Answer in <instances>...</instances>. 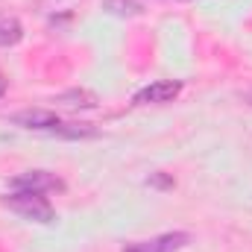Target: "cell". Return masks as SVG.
<instances>
[{"instance_id": "cell-1", "label": "cell", "mask_w": 252, "mask_h": 252, "mask_svg": "<svg viewBox=\"0 0 252 252\" xmlns=\"http://www.w3.org/2000/svg\"><path fill=\"white\" fill-rule=\"evenodd\" d=\"M9 211H15L18 217L24 220H32V223H53L56 220V211L50 205L47 196L41 193H32V190H12L9 196L0 199Z\"/></svg>"}, {"instance_id": "cell-2", "label": "cell", "mask_w": 252, "mask_h": 252, "mask_svg": "<svg viewBox=\"0 0 252 252\" xmlns=\"http://www.w3.org/2000/svg\"><path fill=\"white\" fill-rule=\"evenodd\" d=\"M12 190H32V193H47V190H64V182L50 173V170H27V173H18L12 182Z\"/></svg>"}, {"instance_id": "cell-3", "label": "cell", "mask_w": 252, "mask_h": 252, "mask_svg": "<svg viewBox=\"0 0 252 252\" xmlns=\"http://www.w3.org/2000/svg\"><path fill=\"white\" fill-rule=\"evenodd\" d=\"M179 91H182V82H179V79H158V82H150L147 88H141V91L132 97V103H135V106L170 103V100L179 97Z\"/></svg>"}, {"instance_id": "cell-4", "label": "cell", "mask_w": 252, "mask_h": 252, "mask_svg": "<svg viewBox=\"0 0 252 252\" xmlns=\"http://www.w3.org/2000/svg\"><path fill=\"white\" fill-rule=\"evenodd\" d=\"M9 121L21 129H35V132H56L62 126L59 115L47 109H24V112H15Z\"/></svg>"}, {"instance_id": "cell-5", "label": "cell", "mask_w": 252, "mask_h": 252, "mask_svg": "<svg viewBox=\"0 0 252 252\" xmlns=\"http://www.w3.org/2000/svg\"><path fill=\"white\" fill-rule=\"evenodd\" d=\"M190 244L188 232H167V235H158V238H150V241H135L124 247V252H176L182 247Z\"/></svg>"}, {"instance_id": "cell-6", "label": "cell", "mask_w": 252, "mask_h": 252, "mask_svg": "<svg viewBox=\"0 0 252 252\" xmlns=\"http://www.w3.org/2000/svg\"><path fill=\"white\" fill-rule=\"evenodd\" d=\"M24 38V27L15 15H0V47H15Z\"/></svg>"}, {"instance_id": "cell-7", "label": "cell", "mask_w": 252, "mask_h": 252, "mask_svg": "<svg viewBox=\"0 0 252 252\" xmlns=\"http://www.w3.org/2000/svg\"><path fill=\"white\" fill-rule=\"evenodd\" d=\"M59 103L64 106H73V109H97V94L94 91H85V88H70V91H64L59 94Z\"/></svg>"}, {"instance_id": "cell-8", "label": "cell", "mask_w": 252, "mask_h": 252, "mask_svg": "<svg viewBox=\"0 0 252 252\" xmlns=\"http://www.w3.org/2000/svg\"><path fill=\"white\" fill-rule=\"evenodd\" d=\"M106 9L115 15H141V6L135 0H106Z\"/></svg>"}, {"instance_id": "cell-9", "label": "cell", "mask_w": 252, "mask_h": 252, "mask_svg": "<svg viewBox=\"0 0 252 252\" xmlns=\"http://www.w3.org/2000/svg\"><path fill=\"white\" fill-rule=\"evenodd\" d=\"M147 185H150V188H161V190H170V188H173V185H176V182H173V179H170L167 173H153V176L147 179Z\"/></svg>"}, {"instance_id": "cell-10", "label": "cell", "mask_w": 252, "mask_h": 252, "mask_svg": "<svg viewBox=\"0 0 252 252\" xmlns=\"http://www.w3.org/2000/svg\"><path fill=\"white\" fill-rule=\"evenodd\" d=\"M3 94H6V76L0 73V97H3Z\"/></svg>"}]
</instances>
